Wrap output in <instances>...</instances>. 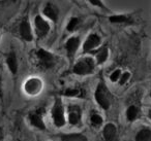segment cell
<instances>
[{"instance_id": "6da1fadb", "label": "cell", "mask_w": 151, "mask_h": 141, "mask_svg": "<svg viewBox=\"0 0 151 141\" xmlns=\"http://www.w3.org/2000/svg\"><path fill=\"white\" fill-rule=\"evenodd\" d=\"M95 98L96 101L99 103V105L104 108V109H108L110 106V100H109V94H108V90L104 83H99L97 85L96 92H95Z\"/></svg>"}, {"instance_id": "7a4b0ae2", "label": "cell", "mask_w": 151, "mask_h": 141, "mask_svg": "<svg viewBox=\"0 0 151 141\" xmlns=\"http://www.w3.org/2000/svg\"><path fill=\"white\" fill-rule=\"evenodd\" d=\"M94 68V64H93V61L89 58L83 59L82 61H79L76 66L73 67V72L77 73V74H88L93 71Z\"/></svg>"}, {"instance_id": "3957f363", "label": "cell", "mask_w": 151, "mask_h": 141, "mask_svg": "<svg viewBox=\"0 0 151 141\" xmlns=\"http://www.w3.org/2000/svg\"><path fill=\"white\" fill-rule=\"evenodd\" d=\"M38 64L42 69H48L54 65V57L50 53L46 52L45 50H40L37 52Z\"/></svg>"}, {"instance_id": "277c9868", "label": "cell", "mask_w": 151, "mask_h": 141, "mask_svg": "<svg viewBox=\"0 0 151 141\" xmlns=\"http://www.w3.org/2000/svg\"><path fill=\"white\" fill-rule=\"evenodd\" d=\"M53 118L57 127H61L64 125V115H63V108L60 100H57L53 108Z\"/></svg>"}, {"instance_id": "5b68a950", "label": "cell", "mask_w": 151, "mask_h": 141, "mask_svg": "<svg viewBox=\"0 0 151 141\" xmlns=\"http://www.w3.org/2000/svg\"><path fill=\"white\" fill-rule=\"evenodd\" d=\"M35 26H36V30H37V35L40 37L45 36L49 32V30H50L48 23L45 20H42L40 16L35 18Z\"/></svg>"}, {"instance_id": "8992f818", "label": "cell", "mask_w": 151, "mask_h": 141, "mask_svg": "<svg viewBox=\"0 0 151 141\" xmlns=\"http://www.w3.org/2000/svg\"><path fill=\"white\" fill-rule=\"evenodd\" d=\"M68 118H69V122L71 125L78 124V122L80 120L81 118V110L79 106L73 105L69 107L68 109Z\"/></svg>"}, {"instance_id": "52a82bcc", "label": "cell", "mask_w": 151, "mask_h": 141, "mask_svg": "<svg viewBox=\"0 0 151 141\" xmlns=\"http://www.w3.org/2000/svg\"><path fill=\"white\" fill-rule=\"evenodd\" d=\"M99 43H101V38L97 35H95V34H92V35L89 36L86 41H85L84 51L85 52H90L91 50H93V48L99 46Z\"/></svg>"}, {"instance_id": "ba28073f", "label": "cell", "mask_w": 151, "mask_h": 141, "mask_svg": "<svg viewBox=\"0 0 151 141\" xmlns=\"http://www.w3.org/2000/svg\"><path fill=\"white\" fill-rule=\"evenodd\" d=\"M104 137L106 141L116 140V127L112 124H108L104 129Z\"/></svg>"}, {"instance_id": "9c48e42d", "label": "cell", "mask_w": 151, "mask_h": 141, "mask_svg": "<svg viewBox=\"0 0 151 141\" xmlns=\"http://www.w3.org/2000/svg\"><path fill=\"white\" fill-rule=\"evenodd\" d=\"M20 33H21L22 37L27 41H31L32 40V34L31 30H30V25L27 21H24L20 26Z\"/></svg>"}, {"instance_id": "30bf717a", "label": "cell", "mask_w": 151, "mask_h": 141, "mask_svg": "<svg viewBox=\"0 0 151 141\" xmlns=\"http://www.w3.org/2000/svg\"><path fill=\"white\" fill-rule=\"evenodd\" d=\"M79 43H80V41H79V39L77 37L70 38V39H68V41L66 42V50L70 57L75 54L76 51L78 50Z\"/></svg>"}, {"instance_id": "8fae6325", "label": "cell", "mask_w": 151, "mask_h": 141, "mask_svg": "<svg viewBox=\"0 0 151 141\" xmlns=\"http://www.w3.org/2000/svg\"><path fill=\"white\" fill-rule=\"evenodd\" d=\"M30 122H31V124L33 125V126L37 127L38 129H40V130H45V124L44 122H42V116L38 114V112H34V113H31L30 114Z\"/></svg>"}, {"instance_id": "7c38bea8", "label": "cell", "mask_w": 151, "mask_h": 141, "mask_svg": "<svg viewBox=\"0 0 151 141\" xmlns=\"http://www.w3.org/2000/svg\"><path fill=\"white\" fill-rule=\"evenodd\" d=\"M44 14L48 18H50L51 20H53V21H56L57 17H58V11H57V9L55 7V5H53V4L47 5V7L44 9Z\"/></svg>"}, {"instance_id": "4fadbf2b", "label": "cell", "mask_w": 151, "mask_h": 141, "mask_svg": "<svg viewBox=\"0 0 151 141\" xmlns=\"http://www.w3.org/2000/svg\"><path fill=\"white\" fill-rule=\"evenodd\" d=\"M137 141H150L151 140V130L149 129H143L138 133L136 136Z\"/></svg>"}, {"instance_id": "5bb4252c", "label": "cell", "mask_w": 151, "mask_h": 141, "mask_svg": "<svg viewBox=\"0 0 151 141\" xmlns=\"http://www.w3.org/2000/svg\"><path fill=\"white\" fill-rule=\"evenodd\" d=\"M7 64H9V67L11 69V71L13 73H16L18 70V64H17V58H16V55L15 53H11L9 56L7 57V60H6Z\"/></svg>"}, {"instance_id": "9a60e30c", "label": "cell", "mask_w": 151, "mask_h": 141, "mask_svg": "<svg viewBox=\"0 0 151 141\" xmlns=\"http://www.w3.org/2000/svg\"><path fill=\"white\" fill-rule=\"evenodd\" d=\"M62 141H87L86 137L80 134H70L62 136Z\"/></svg>"}, {"instance_id": "2e32d148", "label": "cell", "mask_w": 151, "mask_h": 141, "mask_svg": "<svg viewBox=\"0 0 151 141\" xmlns=\"http://www.w3.org/2000/svg\"><path fill=\"white\" fill-rule=\"evenodd\" d=\"M126 115H127V118L129 120H134V118H137V115H138V109H137L136 106H130V107H128Z\"/></svg>"}, {"instance_id": "e0dca14e", "label": "cell", "mask_w": 151, "mask_h": 141, "mask_svg": "<svg viewBox=\"0 0 151 141\" xmlns=\"http://www.w3.org/2000/svg\"><path fill=\"white\" fill-rule=\"evenodd\" d=\"M107 57H108V48H101V52L97 54V63H99V64L104 63L107 60Z\"/></svg>"}, {"instance_id": "ac0fdd59", "label": "cell", "mask_w": 151, "mask_h": 141, "mask_svg": "<svg viewBox=\"0 0 151 141\" xmlns=\"http://www.w3.org/2000/svg\"><path fill=\"white\" fill-rule=\"evenodd\" d=\"M110 21L113 22V23H123V22L127 21V18L124 17V16H113V17L110 18Z\"/></svg>"}, {"instance_id": "d6986e66", "label": "cell", "mask_w": 151, "mask_h": 141, "mask_svg": "<svg viewBox=\"0 0 151 141\" xmlns=\"http://www.w3.org/2000/svg\"><path fill=\"white\" fill-rule=\"evenodd\" d=\"M91 122H92V124L94 125V126H99V125H101V122H103V118H101L99 114H93V115L91 116Z\"/></svg>"}, {"instance_id": "ffe728a7", "label": "cell", "mask_w": 151, "mask_h": 141, "mask_svg": "<svg viewBox=\"0 0 151 141\" xmlns=\"http://www.w3.org/2000/svg\"><path fill=\"white\" fill-rule=\"evenodd\" d=\"M78 23H79V20L78 19H71L70 20V22L68 23V26H67V30L68 31H73V29L76 28V26L78 25Z\"/></svg>"}, {"instance_id": "44dd1931", "label": "cell", "mask_w": 151, "mask_h": 141, "mask_svg": "<svg viewBox=\"0 0 151 141\" xmlns=\"http://www.w3.org/2000/svg\"><path fill=\"white\" fill-rule=\"evenodd\" d=\"M79 94V91L77 89H68L65 91V95L66 96H76Z\"/></svg>"}, {"instance_id": "7402d4cb", "label": "cell", "mask_w": 151, "mask_h": 141, "mask_svg": "<svg viewBox=\"0 0 151 141\" xmlns=\"http://www.w3.org/2000/svg\"><path fill=\"white\" fill-rule=\"evenodd\" d=\"M119 75H120V70L114 71V72L112 73V75H111V80L112 81H116L118 79V77H119Z\"/></svg>"}, {"instance_id": "603a6c76", "label": "cell", "mask_w": 151, "mask_h": 141, "mask_svg": "<svg viewBox=\"0 0 151 141\" xmlns=\"http://www.w3.org/2000/svg\"><path fill=\"white\" fill-rule=\"evenodd\" d=\"M128 77H129V73H128V72H125V73L123 74V76L121 77V80H120V83H121V85L125 83V81L128 79Z\"/></svg>"}, {"instance_id": "cb8c5ba5", "label": "cell", "mask_w": 151, "mask_h": 141, "mask_svg": "<svg viewBox=\"0 0 151 141\" xmlns=\"http://www.w3.org/2000/svg\"><path fill=\"white\" fill-rule=\"evenodd\" d=\"M90 3H92V4H95V5H99V6L103 7V4H101V1H96V0H91Z\"/></svg>"}, {"instance_id": "d4e9b609", "label": "cell", "mask_w": 151, "mask_h": 141, "mask_svg": "<svg viewBox=\"0 0 151 141\" xmlns=\"http://www.w3.org/2000/svg\"><path fill=\"white\" fill-rule=\"evenodd\" d=\"M0 97H2V92H1V87H0Z\"/></svg>"}, {"instance_id": "484cf974", "label": "cell", "mask_w": 151, "mask_h": 141, "mask_svg": "<svg viewBox=\"0 0 151 141\" xmlns=\"http://www.w3.org/2000/svg\"><path fill=\"white\" fill-rule=\"evenodd\" d=\"M149 116H150V118H151V110L149 111Z\"/></svg>"}]
</instances>
